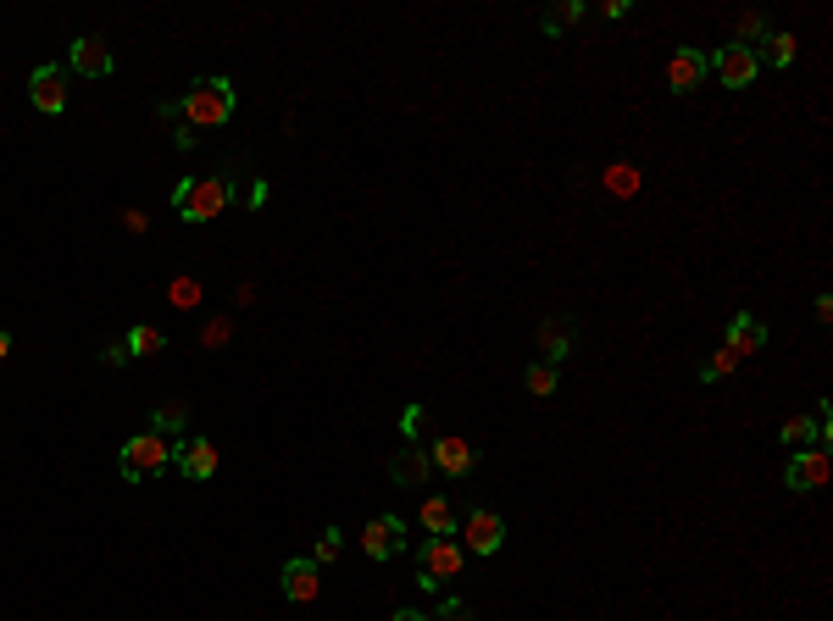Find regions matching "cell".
<instances>
[{"label": "cell", "instance_id": "6da1fadb", "mask_svg": "<svg viewBox=\"0 0 833 621\" xmlns=\"http://www.w3.org/2000/svg\"><path fill=\"white\" fill-rule=\"evenodd\" d=\"M233 106H239V95H233V78L206 72V78H195V83L184 89L179 117H184L190 128H222V123L233 117Z\"/></svg>", "mask_w": 833, "mask_h": 621}, {"label": "cell", "instance_id": "7a4b0ae2", "mask_svg": "<svg viewBox=\"0 0 833 621\" xmlns=\"http://www.w3.org/2000/svg\"><path fill=\"white\" fill-rule=\"evenodd\" d=\"M167 467H173V438L156 433V427L134 433V438L123 444V456H117V472H123L128 483H156Z\"/></svg>", "mask_w": 833, "mask_h": 621}, {"label": "cell", "instance_id": "3957f363", "mask_svg": "<svg viewBox=\"0 0 833 621\" xmlns=\"http://www.w3.org/2000/svg\"><path fill=\"white\" fill-rule=\"evenodd\" d=\"M228 200H233V184H228L222 172L184 177V184L173 189V211H179L184 222H212V217H222V211H228Z\"/></svg>", "mask_w": 833, "mask_h": 621}, {"label": "cell", "instance_id": "277c9868", "mask_svg": "<svg viewBox=\"0 0 833 621\" xmlns=\"http://www.w3.org/2000/svg\"><path fill=\"white\" fill-rule=\"evenodd\" d=\"M461 561H467V550H461L456 539H429L423 550H416V583L440 588V583L461 577Z\"/></svg>", "mask_w": 833, "mask_h": 621}, {"label": "cell", "instance_id": "5b68a950", "mask_svg": "<svg viewBox=\"0 0 833 621\" xmlns=\"http://www.w3.org/2000/svg\"><path fill=\"white\" fill-rule=\"evenodd\" d=\"M706 67H711V78L722 83V89H750L756 83V50L750 45H717L711 56H706Z\"/></svg>", "mask_w": 833, "mask_h": 621}, {"label": "cell", "instance_id": "8992f818", "mask_svg": "<svg viewBox=\"0 0 833 621\" xmlns=\"http://www.w3.org/2000/svg\"><path fill=\"white\" fill-rule=\"evenodd\" d=\"M500 544H506V521H500L494 510H483V505H472L461 516V550L467 555H494Z\"/></svg>", "mask_w": 833, "mask_h": 621}, {"label": "cell", "instance_id": "52a82bcc", "mask_svg": "<svg viewBox=\"0 0 833 621\" xmlns=\"http://www.w3.org/2000/svg\"><path fill=\"white\" fill-rule=\"evenodd\" d=\"M828 478H833V456L822 450V444H811V450H795L789 467H784V483H789L795 494H811V488H822Z\"/></svg>", "mask_w": 833, "mask_h": 621}, {"label": "cell", "instance_id": "ba28073f", "mask_svg": "<svg viewBox=\"0 0 833 621\" xmlns=\"http://www.w3.org/2000/svg\"><path fill=\"white\" fill-rule=\"evenodd\" d=\"M28 101H34V112H45V117H56L61 106H67V67H34L28 72Z\"/></svg>", "mask_w": 833, "mask_h": 621}, {"label": "cell", "instance_id": "9c48e42d", "mask_svg": "<svg viewBox=\"0 0 833 621\" xmlns=\"http://www.w3.org/2000/svg\"><path fill=\"white\" fill-rule=\"evenodd\" d=\"M706 78H711L706 50H695V45L673 50V61H666V89H673V95H695V89H700Z\"/></svg>", "mask_w": 833, "mask_h": 621}, {"label": "cell", "instance_id": "30bf717a", "mask_svg": "<svg viewBox=\"0 0 833 621\" xmlns=\"http://www.w3.org/2000/svg\"><path fill=\"white\" fill-rule=\"evenodd\" d=\"M67 67L83 72V78H106V72H112V45H106L101 34H78V39L67 45Z\"/></svg>", "mask_w": 833, "mask_h": 621}, {"label": "cell", "instance_id": "8fae6325", "mask_svg": "<svg viewBox=\"0 0 833 621\" xmlns=\"http://www.w3.org/2000/svg\"><path fill=\"white\" fill-rule=\"evenodd\" d=\"M173 461H179V472H184L190 483H206V478L222 467V450H217L212 438H184L179 450H173Z\"/></svg>", "mask_w": 833, "mask_h": 621}, {"label": "cell", "instance_id": "7c38bea8", "mask_svg": "<svg viewBox=\"0 0 833 621\" xmlns=\"http://www.w3.org/2000/svg\"><path fill=\"white\" fill-rule=\"evenodd\" d=\"M400 544H406V521H400V516H373V521L362 527V550H367L373 561L400 555Z\"/></svg>", "mask_w": 833, "mask_h": 621}, {"label": "cell", "instance_id": "4fadbf2b", "mask_svg": "<svg viewBox=\"0 0 833 621\" xmlns=\"http://www.w3.org/2000/svg\"><path fill=\"white\" fill-rule=\"evenodd\" d=\"M429 461H434V472H445V478H467V472L478 467L472 444H467V438H450V433L429 444Z\"/></svg>", "mask_w": 833, "mask_h": 621}, {"label": "cell", "instance_id": "5bb4252c", "mask_svg": "<svg viewBox=\"0 0 833 621\" xmlns=\"http://www.w3.org/2000/svg\"><path fill=\"white\" fill-rule=\"evenodd\" d=\"M429 472H434V461H429L423 444H400L395 461H389V478H395L400 488H423V483H429Z\"/></svg>", "mask_w": 833, "mask_h": 621}, {"label": "cell", "instance_id": "9a60e30c", "mask_svg": "<svg viewBox=\"0 0 833 621\" xmlns=\"http://www.w3.org/2000/svg\"><path fill=\"white\" fill-rule=\"evenodd\" d=\"M322 566L317 561H289L284 572H278V583H284V594L295 599V605H311L317 594H322V577H317Z\"/></svg>", "mask_w": 833, "mask_h": 621}, {"label": "cell", "instance_id": "2e32d148", "mask_svg": "<svg viewBox=\"0 0 833 621\" xmlns=\"http://www.w3.org/2000/svg\"><path fill=\"white\" fill-rule=\"evenodd\" d=\"M722 349H733V355H739V361H744V355H756V349H767V327H762L756 317H750V311H739V317L728 322V338H722Z\"/></svg>", "mask_w": 833, "mask_h": 621}, {"label": "cell", "instance_id": "e0dca14e", "mask_svg": "<svg viewBox=\"0 0 833 621\" xmlns=\"http://www.w3.org/2000/svg\"><path fill=\"white\" fill-rule=\"evenodd\" d=\"M423 527H429V539H450V532H456V510H450V499L429 494V499H423Z\"/></svg>", "mask_w": 833, "mask_h": 621}, {"label": "cell", "instance_id": "ac0fdd59", "mask_svg": "<svg viewBox=\"0 0 833 621\" xmlns=\"http://www.w3.org/2000/svg\"><path fill=\"white\" fill-rule=\"evenodd\" d=\"M523 389H528V394H539V400H545V394H556V389H561V367H556V361H528Z\"/></svg>", "mask_w": 833, "mask_h": 621}, {"label": "cell", "instance_id": "d6986e66", "mask_svg": "<svg viewBox=\"0 0 833 621\" xmlns=\"http://www.w3.org/2000/svg\"><path fill=\"white\" fill-rule=\"evenodd\" d=\"M539 344H545V361H556V367H561V355L572 349V327H567L561 317H550V322L539 327Z\"/></svg>", "mask_w": 833, "mask_h": 621}, {"label": "cell", "instance_id": "ffe728a7", "mask_svg": "<svg viewBox=\"0 0 833 621\" xmlns=\"http://www.w3.org/2000/svg\"><path fill=\"white\" fill-rule=\"evenodd\" d=\"M572 23H583V0H556V7L539 18V28H545V34H567Z\"/></svg>", "mask_w": 833, "mask_h": 621}, {"label": "cell", "instance_id": "44dd1931", "mask_svg": "<svg viewBox=\"0 0 833 621\" xmlns=\"http://www.w3.org/2000/svg\"><path fill=\"white\" fill-rule=\"evenodd\" d=\"M795 56H800V39H795V34H767L762 50H756V61H773V67H789Z\"/></svg>", "mask_w": 833, "mask_h": 621}, {"label": "cell", "instance_id": "7402d4cb", "mask_svg": "<svg viewBox=\"0 0 833 621\" xmlns=\"http://www.w3.org/2000/svg\"><path fill=\"white\" fill-rule=\"evenodd\" d=\"M184 422H190V400H161L156 416H150L156 433H184Z\"/></svg>", "mask_w": 833, "mask_h": 621}, {"label": "cell", "instance_id": "603a6c76", "mask_svg": "<svg viewBox=\"0 0 833 621\" xmlns=\"http://www.w3.org/2000/svg\"><path fill=\"white\" fill-rule=\"evenodd\" d=\"M123 344H128V355H161V349H167V333H161V327H134Z\"/></svg>", "mask_w": 833, "mask_h": 621}, {"label": "cell", "instance_id": "cb8c5ba5", "mask_svg": "<svg viewBox=\"0 0 833 621\" xmlns=\"http://www.w3.org/2000/svg\"><path fill=\"white\" fill-rule=\"evenodd\" d=\"M784 444L811 450V444H817V422H811V416H789V422H784Z\"/></svg>", "mask_w": 833, "mask_h": 621}, {"label": "cell", "instance_id": "d4e9b609", "mask_svg": "<svg viewBox=\"0 0 833 621\" xmlns=\"http://www.w3.org/2000/svg\"><path fill=\"white\" fill-rule=\"evenodd\" d=\"M762 39H767V18H762V12H744V18H739V39H733V45H750V50H756Z\"/></svg>", "mask_w": 833, "mask_h": 621}, {"label": "cell", "instance_id": "484cf974", "mask_svg": "<svg viewBox=\"0 0 833 621\" xmlns=\"http://www.w3.org/2000/svg\"><path fill=\"white\" fill-rule=\"evenodd\" d=\"M340 550H345V532L340 527H322V539H317V566H328V561H340Z\"/></svg>", "mask_w": 833, "mask_h": 621}, {"label": "cell", "instance_id": "4316f807", "mask_svg": "<svg viewBox=\"0 0 833 621\" xmlns=\"http://www.w3.org/2000/svg\"><path fill=\"white\" fill-rule=\"evenodd\" d=\"M733 367H739V355H733V349H717V355H711V361L700 367V383H717V378H728Z\"/></svg>", "mask_w": 833, "mask_h": 621}, {"label": "cell", "instance_id": "83f0119b", "mask_svg": "<svg viewBox=\"0 0 833 621\" xmlns=\"http://www.w3.org/2000/svg\"><path fill=\"white\" fill-rule=\"evenodd\" d=\"M167 300H173V306H201V284L195 278H173V284H167Z\"/></svg>", "mask_w": 833, "mask_h": 621}, {"label": "cell", "instance_id": "f1b7e54d", "mask_svg": "<svg viewBox=\"0 0 833 621\" xmlns=\"http://www.w3.org/2000/svg\"><path fill=\"white\" fill-rule=\"evenodd\" d=\"M606 189H612V195H634V189H639V172H634V166H612V172H606Z\"/></svg>", "mask_w": 833, "mask_h": 621}, {"label": "cell", "instance_id": "f546056e", "mask_svg": "<svg viewBox=\"0 0 833 621\" xmlns=\"http://www.w3.org/2000/svg\"><path fill=\"white\" fill-rule=\"evenodd\" d=\"M429 621H472V605L467 599H440V610Z\"/></svg>", "mask_w": 833, "mask_h": 621}, {"label": "cell", "instance_id": "4dcf8cb0", "mask_svg": "<svg viewBox=\"0 0 833 621\" xmlns=\"http://www.w3.org/2000/svg\"><path fill=\"white\" fill-rule=\"evenodd\" d=\"M423 422H429V416H423V405H411V411L400 416V433H406V438H416V433H423Z\"/></svg>", "mask_w": 833, "mask_h": 621}, {"label": "cell", "instance_id": "1f68e13d", "mask_svg": "<svg viewBox=\"0 0 833 621\" xmlns=\"http://www.w3.org/2000/svg\"><path fill=\"white\" fill-rule=\"evenodd\" d=\"M173 145H179V150H195V128L179 123V128H173Z\"/></svg>", "mask_w": 833, "mask_h": 621}, {"label": "cell", "instance_id": "d6a6232c", "mask_svg": "<svg viewBox=\"0 0 833 621\" xmlns=\"http://www.w3.org/2000/svg\"><path fill=\"white\" fill-rule=\"evenodd\" d=\"M123 228H128V233H145L150 217H145V211H123Z\"/></svg>", "mask_w": 833, "mask_h": 621}, {"label": "cell", "instance_id": "836d02e7", "mask_svg": "<svg viewBox=\"0 0 833 621\" xmlns=\"http://www.w3.org/2000/svg\"><path fill=\"white\" fill-rule=\"evenodd\" d=\"M123 361H128V344H123V338L106 344V367H123Z\"/></svg>", "mask_w": 833, "mask_h": 621}, {"label": "cell", "instance_id": "e575fe53", "mask_svg": "<svg viewBox=\"0 0 833 621\" xmlns=\"http://www.w3.org/2000/svg\"><path fill=\"white\" fill-rule=\"evenodd\" d=\"M817 322H833V295H817Z\"/></svg>", "mask_w": 833, "mask_h": 621}, {"label": "cell", "instance_id": "d590c367", "mask_svg": "<svg viewBox=\"0 0 833 621\" xmlns=\"http://www.w3.org/2000/svg\"><path fill=\"white\" fill-rule=\"evenodd\" d=\"M389 621H429V616H423V610H395Z\"/></svg>", "mask_w": 833, "mask_h": 621}, {"label": "cell", "instance_id": "8d00e7d4", "mask_svg": "<svg viewBox=\"0 0 833 621\" xmlns=\"http://www.w3.org/2000/svg\"><path fill=\"white\" fill-rule=\"evenodd\" d=\"M7 355H12V333H7V327H0V361H7Z\"/></svg>", "mask_w": 833, "mask_h": 621}]
</instances>
